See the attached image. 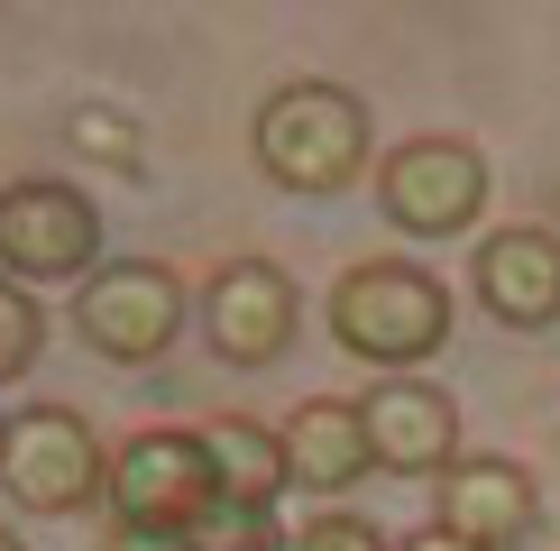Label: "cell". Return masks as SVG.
<instances>
[{"mask_svg": "<svg viewBox=\"0 0 560 551\" xmlns=\"http://www.w3.org/2000/svg\"><path fill=\"white\" fill-rule=\"evenodd\" d=\"M469 285H478V304L505 321V331H551L560 321V239L551 230H487L478 239V258H469Z\"/></svg>", "mask_w": 560, "mask_h": 551, "instance_id": "10", "label": "cell"}, {"mask_svg": "<svg viewBox=\"0 0 560 551\" xmlns=\"http://www.w3.org/2000/svg\"><path fill=\"white\" fill-rule=\"evenodd\" d=\"M294 551H395V542H386L368 515H313V524L294 534Z\"/></svg>", "mask_w": 560, "mask_h": 551, "instance_id": "16", "label": "cell"}, {"mask_svg": "<svg viewBox=\"0 0 560 551\" xmlns=\"http://www.w3.org/2000/svg\"><path fill=\"white\" fill-rule=\"evenodd\" d=\"M37 350H46V313H37V294L0 276V386H10V377H28V367H37Z\"/></svg>", "mask_w": 560, "mask_h": 551, "instance_id": "15", "label": "cell"}, {"mask_svg": "<svg viewBox=\"0 0 560 551\" xmlns=\"http://www.w3.org/2000/svg\"><path fill=\"white\" fill-rule=\"evenodd\" d=\"M248 148L276 194H349L368 175V102L349 83H276L248 120Z\"/></svg>", "mask_w": 560, "mask_h": 551, "instance_id": "1", "label": "cell"}, {"mask_svg": "<svg viewBox=\"0 0 560 551\" xmlns=\"http://www.w3.org/2000/svg\"><path fill=\"white\" fill-rule=\"evenodd\" d=\"M0 488L28 515H83L110 488V450L92 442V423L74 405H28V413H10V442H0Z\"/></svg>", "mask_w": 560, "mask_h": 551, "instance_id": "5", "label": "cell"}, {"mask_svg": "<svg viewBox=\"0 0 560 551\" xmlns=\"http://www.w3.org/2000/svg\"><path fill=\"white\" fill-rule=\"evenodd\" d=\"M92 551H184V534H148V524H102Z\"/></svg>", "mask_w": 560, "mask_h": 551, "instance_id": "18", "label": "cell"}, {"mask_svg": "<svg viewBox=\"0 0 560 551\" xmlns=\"http://www.w3.org/2000/svg\"><path fill=\"white\" fill-rule=\"evenodd\" d=\"M0 551H28V542H19V534H0Z\"/></svg>", "mask_w": 560, "mask_h": 551, "instance_id": "20", "label": "cell"}, {"mask_svg": "<svg viewBox=\"0 0 560 551\" xmlns=\"http://www.w3.org/2000/svg\"><path fill=\"white\" fill-rule=\"evenodd\" d=\"M441 534L478 542V551H505L533 534V478L515 459H459L441 478Z\"/></svg>", "mask_w": 560, "mask_h": 551, "instance_id": "11", "label": "cell"}, {"mask_svg": "<svg viewBox=\"0 0 560 551\" xmlns=\"http://www.w3.org/2000/svg\"><path fill=\"white\" fill-rule=\"evenodd\" d=\"M194 432H202V459H212V478H221V505H276L294 488L285 423H267V413H212V423H194Z\"/></svg>", "mask_w": 560, "mask_h": 551, "instance_id": "13", "label": "cell"}, {"mask_svg": "<svg viewBox=\"0 0 560 551\" xmlns=\"http://www.w3.org/2000/svg\"><path fill=\"white\" fill-rule=\"evenodd\" d=\"M303 331V294L276 258H221L202 276V340L221 367H267Z\"/></svg>", "mask_w": 560, "mask_h": 551, "instance_id": "8", "label": "cell"}, {"mask_svg": "<svg viewBox=\"0 0 560 551\" xmlns=\"http://www.w3.org/2000/svg\"><path fill=\"white\" fill-rule=\"evenodd\" d=\"M395 551H478V542H459V534H441V524H423V534H405Z\"/></svg>", "mask_w": 560, "mask_h": 551, "instance_id": "19", "label": "cell"}, {"mask_svg": "<svg viewBox=\"0 0 560 551\" xmlns=\"http://www.w3.org/2000/svg\"><path fill=\"white\" fill-rule=\"evenodd\" d=\"M0 442H10V423H0Z\"/></svg>", "mask_w": 560, "mask_h": 551, "instance_id": "21", "label": "cell"}, {"mask_svg": "<svg viewBox=\"0 0 560 551\" xmlns=\"http://www.w3.org/2000/svg\"><path fill=\"white\" fill-rule=\"evenodd\" d=\"M74 331L102 350L110 367H148L184 340V276L166 258H110L83 276L74 294Z\"/></svg>", "mask_w": 560, "mask_h": 551, "instance_id": "4", "label": "cell"}, {"mask_svg": "<svg viewBox=\"0 0 560 551\" xmlns=\"http://www.w3.org/2000/svg\"><path fill=\"white\" fill-rule=\"evenodd\" d=\"M377 202L405 239H459L487 212V156L469 138H405L377 166Z\"/></svg>", "mask_w": 560, "mask_h": 551, "instance_id": "6", "label": "cell"}, {"mask_svg": "<svg viewBox=\"0 0 560 551\" xmlns=\"http://www.w3.org/2000/svg\"><path fill=\"white\" fill-rule=\"evenodd\" d=\"M285 469H294V488H313V496L359 488V478L377 469V459H368V413L340 405V396L294 405L285 413Z\"/></svg>", "mask_w": 560, "mask_h": 551, "instance_id": "12", "label": "cell"}, {"mask_svg": "<svg viewBox=\"0 0 560 551\" xmlns=\"http://www.w3.org/2000/svg\"><path fill=\"white\" fill-rule=\"evenodd\" d=\"M368 459L386 478H451L459 469V405L423 377H377L368 386Z\"/></svg>", "mask_w": 560, "mask_h": 551, "instance_id": "9", "label": "cell"}, {"mask_svg": "<svg viewBox=\"0 0 560 551\" xmlns=\"http://www.w3.org/2000/svg\"><path fill=\"white\" fill-rule=\"evenodd\" d=\"M74 129H83V148L102 156V166H138V148H129V120H110V110H74Z\"/></svg>", "mask_w": 560, "mask_h": 551, "instance_id": "17", "label": "cell"}, {"mask_svg": "<svg viewBox=\"0 0 560 551\" xmlns=\"http://www.w3.org/2000/svg\"><path fill=\"white\" fill-rule=\"evenodd\" d=\"M110 524H148V534H194L202 515L221 505V478L202 459V432H175V423H148L110 450Z\"/></svg>", "mask_w": 560, "mask_h": 551, "instance_id": "3", "label": "cell"}, {"mask_svg": "<svg viewBox=\"0 0 560 551\" xmlns=\"http://www.w3.org/2000/svg\"><path fill=\"white\" fill-rule=\"evenodd\" d=\"M102 258V212L92 194L56 175L0 184V276H28V285H56V276H92Z\"/></svg>", "mask_w": 560, "mask_h": 551, "instance_id": "7", "label": "cell"}, {"mask_svg": "<svg viewBox=\"0 0 560 551\" xmlns=\"http://www.w3.org/2000/svg\"><path fill=\"white\" fill-rule=\"evenodd\" d=\"M184 551H294L276 505H212V515L184 534Z\"/></svg>", "mask_w": 560, "mask_h": 551, "instance_id": "14", "label": "cell"}, {"mask_svg": "<svg viewBox=\"0 0 560 551\" xmlns=\"http://www.w3.org/2000/svg\"><path fill=\"white\" fill-rule=\"evenodd\" d=\"M331 340L349 359H377L386 377H405L413 359L451 340V285L413 258H368L331 285Z\"/></svg>", "mask_w": 560, "mask_h": 551, "instance_id": "2", "label": "cell"}]
</instances>
